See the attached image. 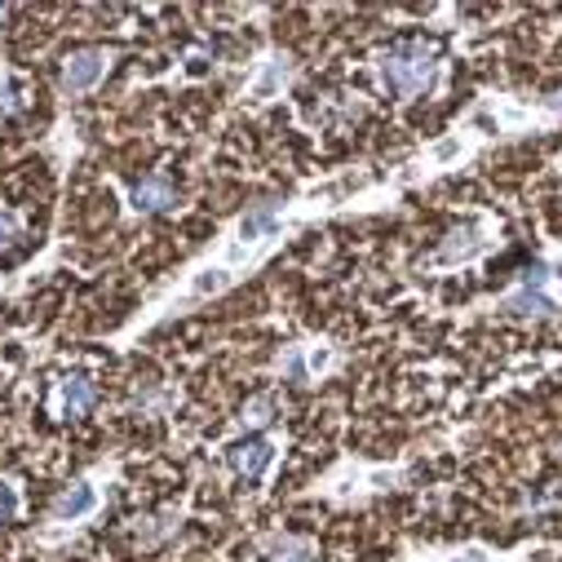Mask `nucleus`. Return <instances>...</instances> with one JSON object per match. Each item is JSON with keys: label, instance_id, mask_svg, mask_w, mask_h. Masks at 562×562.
I'll list each match as a JSON object with an SVG mask.
<instances>
[{"label": "nucleus", "instance_id": "f257e3e1", "mask_svg": "<svg viewBox=\"0 0 562 562\" xmlns=\"http://www.w3.org/2000/svg\"><path fill=\"white\" fill-rule=\"evenodd\" d=\"M439 76V63H435V49L420 45V41H398L385 58H381V80L390 85V93L398 98H416L426 93Z\"/></svg>", "mask_w": 562, "mask_h": 562}, {"label": "nucleus", "instance_id": "f03ea898", "mask_svg": "<svg viewBox=\"0 0 562 562\" xmlns=\"http://www.w3.org/2000/svg\"><path fill=\"white\" fill-rule=\"evenodd\" d=\"M106 71V54L102 49H93V45H85V49H76V54H67V63H63V93H85V89H93L98 85V76Z\"/></svg>", "mask_w": 562, "mask_h": 562}, {"label": "nucleus", "instance_id": "7ed1b4c3", "mask_svg": "<svg viewBox=\"0 0 562 562\" xmlns=\"http://www.w3.org/2000/svg\"><path fill=\"white\" fill-rule=\"evenodd\" d=\"M133 209L137 213H169L173 209V182L165 173H151L133 187Z\"/></svg>", "mask_w": 562, "mask_h": 562}, {"label": "nucleus", "instance_id": "20e7f679", "mask_svg": "<svg viewBox=\"0 0 562 562\" xmlns=\"http://www.w3.org/2000/svg\"><path fill=\"white\" fill-rule=\"evenodd\" d=\"M93 403H98V381L89 372H71L63 381V412L67 416H85V412H93Z\"/></svg>", "mask_w": 562, "mask_h": 562}, {"label": "nucleus", "instance_id": "39448f33", "mask_svg": "<svg viewBox=\"0 0 562 562\" xmlns=\"http://www.w3.org/2000/svg\"><path fill=\"white\" fill-rule=\"evenodd\" d=\"M270 457H274V452H270L266 439H244V443L231 448V465H235L244 479H257V474L270 465Z\"/></svg>", "mask_w": 562, "mask_h": 562}, {"label": "nucleus", "instance_id": "423d86ee", "mask_svg": "<svg viewBox=\"0 0 562 562\" xmlns=\"http://www.w3.org/2000/svg\"><path fill=\"white\" fill-rule=\"evenodd\" d=\"M93 505H98L93 487H89V483H71V487L54 501V518H58V522H67V518H85Z\"/></svg>", "mask_w": 562, "mask_h": 562}, {"label": "nucleus", "instance_id": "0eeeda50", "mask_svg": "<svg viewBox=\"0 0 562 562\" xmlns=\"http://www.w3.org/2000/svg\"><path fill=\"white\" fill-rule=\"evenodd\" d=\"M474 235H479L474 226H465V231H452V235H448V244L439 248V261H457V257H470V252L479 248V239H474Z\"/></svg>", "mask_w": 562, "mask_h": 562}, {"label": "nucleus", "instance_id": "6e6552de", "mask_svg": "<svg viewBox=\"0 0 562 562\" xmlns=\"http://www.w3.org/2000/svg\"><path fill=\"white\" fill-rule=\"evenodd\" d=\"M274 226H279V213H274V209H257V213L244 217L239 235H244V239H257V235H270Z\"/></svg>", "mask_w": 562, "mask_h": 562}, {"label": "nucleus", "instance_id": "1a4fd4ad", "mask_svg": "<svg viewBox=\"0 0 562 562\" xmlns=\"http://www.w3.org/2000/svg\"><path fill=\"white\" fill-rule=\"evenodd\" d=\"M505 306H509V311H522V315H549V311H553V302H549V297H540V293H531V289L514 293Z\"/></svg>", "mask_w": 562, "mask_h": 562}, {"label": "nucleus", "instance_id": "9d476101", "mask_svg": "<svg viewBox=\"0 0 562 562\" xmlns=\"http://www.w3.org/2000/svg\"><path fill=\"white\" fill-rule=\"evenodd\" d=\"M306 553H311L306 540H279V544L270 549V562H306Z\"/></svg>", "mask_w": 562, "mask_h": 562}, {"label": "nucleus", "instance_id": "9b49d317", "mask_svg": "<svg viewBox=\"0 0 562 562\" xmlns=\"http://www.w3.org/2000/svg\"><path fill=\"white\" fill-rule=\"evenodd\" d=\"M226 284H231V274H226V270H204V274L195 279V293H200V297H204V293H222Z\"/></svg>", "mask_w": 562, "mask_h": 562}, {"label": "nucleus", "instance_id": "f8f14e48", "mask_svg": "<svg viewBox=\"0 0 562 562\" xmlns=\"http://www.w3.org/2000/svg\"><path fill=\"white\" fill-rule=\"evenodd\" d=\"M239 420H244V426H266V420H270V398H252Z\"/></svg>", "mask_w": 562, "mask_h": 562}, {"label": "nucleus", "instance_id": "ddd939ff", "mask_svg": "<svg viewBox=\"0 0 562 562\" xmlns=\"http://www.w3.org/2000/svg\"><path fill=\"white\" fill-rule=\"evenodd\" d=\"M19 518V492L10 483H0V522H14Z\"/></svg>", "mask_w": 562, "mask_h": 562}, {"label": "nucleus", "instance_id": "4468645a", "mask_svg": "<svg viewBox=\"0 0 562 562\" xmlns=\"http://www.w3.org/2000/svg\"><path fill=\"white\" fill-rule=\"evenodd\" d=\"M169 531H173V514H160V518H151L147 531H137V536H143V544H156V540L169 536Z\"/></svg>", "mask_w": 562, "mask_h": 562}, {"label": "nucleus", "instance_id": "2eb2a0df", "mask_svg": "<svg viewBox=\"0 0 562 562\" xmlns=\"http://www.w3.org/2000/svg\"><path fill=\"white\" fill-rule=\"evenodd\" d=\"M19 231H23V226H19L14 213H0V248H10V244L19 239Z\"/></svg>", "mask_w": 562, "mask_h": 562}, {"label": "nucleus", "instance_id": "dca6fc26", "mask_svg": "<svg viewBox=\"0 0 562 562\" xmlns=\"http://www.w3.org/2000/svg\"><path fill=\"white\" fill-rule=\"evenodd\" d=\"M279 76H289V67H284V63H274V67H270V71H266V76H261V85H257V93H261V98H266V93H270V89H274V85H279Z\"/></svg>", "mask_w": 562, "mask_h": 562}, {"label": "nucleus", "instance_id": "f3484780", "mask_svg": "<svg viewBox=\"0 0 562 562\" xmlns=\"http://www.w3.org/2000/svg\"><path fill=\"white\" fill-rule=\"evenodd\" d=\"M19 106V98H14V85L10 80H0V111H14Z\"/></svg>", "mask_w": 562, "mask_h": 562}, {"label": "nucleus", "instance_id": "a211bd4d", "mask_svg": "<svg viewBox=\"0 0 562 562\" xmlns=\"http://www.w3.org/2000/svg\"><path fill=\"white\" fill-rule=\"evenodd\" d=\"M549 106H553V111H562V89H553V93H549Z\"/></svg>", "mask_w": 562, "mask_h": 562}, {"label": "nucleus", "instance_id": "6ab92c4d", "mask_svg": "<svg viewBox=\"0 0 562 562\" xmlns=\"http://www.w3.org/2000/svg\"><path fill=\"white\" fill-rule=\"evenodd\" d=\"M461 562V558H457ZM465 562H483V553H465Z\"/></svg>", "mask_w": 562, "mask_h": 562}, {"label": "nucleus", "instance_id": "aec40b11", "mask_svg": "<svg viewBox=\"0 0 562 562\" xmlns=\"http://www.w3.org/2000/svg\"><path fill=\"white\" fill-rule=\"evenodd\" d=\"M558 457H562V443H558Z\"/></svg>", "mask_w": 562, "mask_h": 562}]
</instances>
